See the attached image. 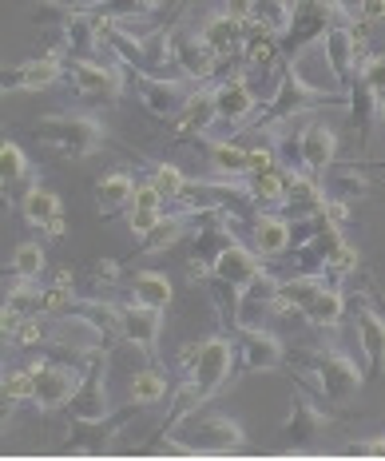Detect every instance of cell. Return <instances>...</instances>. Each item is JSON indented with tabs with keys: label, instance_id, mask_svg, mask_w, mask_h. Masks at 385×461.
Instances as JSON below:
<instances>
[{
	"label": "cell",
	"instance_id": "27",
	"mask_svg": "<svg viewBox=\"0 0 385 461\" xmlns=\"http://www.w3.org/2000/svg\"><path fill=\"white\" fill-rule=\"evenodd\" d=\"M136 410H139V402H131L123 414H115V418H103V421H72L68 426V434H72V441L76 446H92V441H108V438H115L123 426H128L131 418H136Z\"/></svg>",
	"mask_w": 385,
	"mask_h": 461
},
{
	"label": "cell",
	"instance_id": "18",
	"mask_svg": "<svg viewBox=\"0 0 385 461\" xmlns=\"http://www.w3.org/2000/svg\"><path fill=\"white\" fill-rule=\"evenodd\" d=\"M21 219H24V223H32V227H40V230H48L52 239L64 235V207H60V199H56L48 187H40V184H32L21 195Z\"/></svg>",
	"mask_w": 385,
	"mask_h": 461
},
{
	"label": "cell",
	"instance_id": "30",
	"mask_svg": "<svg viewBox=\"0 0 385 461\" xmlns=\"http://www.w3.org/2000/svg\"><path fill=\"white\" fill-rule=\"evenodd\" d=\"M373 104H378V92H373L362 76H354V84H350V128H354V136H358V140L370 136Z\"/></svg>",
	"mask_w": 385,
	"mask_h": 461
},
{
	"label": "cell",
	"instance_id": "29",
	"mask_svg": "<svg viewBox=\"0 0 385 461\" xmlns=\"http://www.w3.org/2000/svg\"><path fill=\"white\" fill-rule=\"evenodd\" d=\"M24 179H32V167H28V156L21 151L16 140L0 143V184H4V195L13 203V187H21Z\"/></svg>",
	"mask_w": 385,
	"mask_h": 461
},
{
	"label": "cell",
	"instance_id": "23",
	"mask_svg": "<svg viewBox=\"0 0 385 461\" xmlns=\"http://www.w3.org/2000/svg\"><path fill=\"white\" fill-rule=\"evenodd\" d=\"M250 247H255L263 258L282 255L286 247H294V227L291 219H278V215H255L250 219Z\"/></svg>",
	"mask_w": 385,
	"mask_h": 461
},
{
	"label": "cell",
	"instance_id": "7",
	"mask_svg": "<svg viewBox=\"0 0 385 461\" xmlns=\"http://www.w3.org/2000/svg\"><path fill=\"white\" fill-rule=\"evenodd\" d=\"M235 354H238V374H258L282 366L286 346L263 326H235Z\"/></svg>",
	"mask_w": 385,
	"mask_h": 461
},
{
	"label": "cell",
	"instance_id": "16",
	"mask_svg": "<svg viewBox=\"0 0 385 461\" xmlns=\"http://www.w3.org/2000/svg\"><path fill=\"white\" fill-rule=\"evenodd\" d=\"M210 275L223 278V283L235 286V291H246L258 275H266V267H263V255L258 251H246L243 243H230L227 251L210 263Z\"/></svg>",
	"mask_w": 385,
	"mask_h": 461
},
{
	"label": "cell",
	"instance_id": "21",
	"mask_svg": "<svg viewBox=\"0 0 385 461\" xmlns=\"http://www.w3.org/2000/svg\"><path fill=\"white\" fill-rule=\"evenodd\" d=\"M203 41L210 44V52L219 60H230V56H243V41H246V21L230 13H219V16H207L203 21Z\"/></svg>",
	"mask_w": 385,
	"mask_h": 461
},
{
	"label": "cell",
	"instance_id": "32",
	"mask_svg": "<svg viewBox=\"0 0 385 461\" xmlns=\"http://www.w3.org/2000/svg\"><path fill=\"white\" fill-rule=\"evenodd\" d=\"M342 311H345V299L334 286H322V291L310 299V306H306V314L302 319L310 322V326H322V330H330V326H338L342 322Z\"/></svg>",
	"mask_w": 385,
	"mask_h": 461
},
{
	"label": "cell",
	"instance_id": "43",
	"mask_svg": "<svg viewBox=\"0 0 385 461\" xmlns=\"http://www.w3.org/2000/svg\"><path fill=\"white\" fill-rule=\"evenodd\" d=\"M159 219L163 215H159L156 207H131V230H136V235H148V230L159 223Z\"/></svg>",
	"mask_w": 385,
	"mask_h": 461
},
{
	"label": "cell",
	"instance_id": "37",
	"mask_svg": "<svg viewBox=\"0 0 385 461\" xmlns=\"http://www.w3.org/2000/svg\"><path fill=\"white\" fill-rule=\"evenodd\" d=\"M44 267H48L44 247L40 243H21L16 247V255H13V263H8V271H13L16 278H40Z\"/></svg>",
	"mask_w": 385,
	"mask_h": 461
},
{
	"label": "cell",
	"instance_id": "31",
	"mask_svg": "<svg viewBox=\"0 0 385 461\" xmlns=\"http://www.w3.org/2000/svg\"><path fill=\"white\" fill-rule=\"evenodd\" d=\"M246 187L250 195H255L258 207H271V203H282L286 199V167H266V171H250Z\"/></svg>",
	"mask_w": 385,
	"mask_h": 461
},
{
	"label": "cell",
	"instance_id": "46",
	"mask_svg": "<svg viewBox=\"0 0 385 461\" xmlns=\"http://www.w3.org/2000/svg\"><path fill=\"white\" fill-rule=\"evenodd\" d=\"M350 454H358V457H385V434L378 441H365V446H354Z\"/></svg>",
	"mask_w": 385,
	"mask_h": 461
},
{
	"label": "cell",
	"instance_id": "33",
	"mask_svg": "<svg viewBox=\"0 0 385 461\" xmlns=\"http://www.w3.org/2000/svg\"><path fill=\"white\" fill-rule=\"evenodd\" d=\"M203 151L210 156V163H215L219 171H227V176H250V151L238 148V143H227V140H207Z\"/></svg>",
	"mask_w": 385,
	"mask_h": 461
},
{
	"label": "cell",
	"instance_id": "3",
	"mask_svg": "<svg viewBox=\"0 0 385 461\" xmlns=\"http://www.w3.org/2000/svg\"><path fill=\"white\" fill-rule=\"evenodd\" d=\"M334 24H350L345 21V8L338 0H294L291 5V24L278 36V48H282V64H294V56L302 52L306 44H314L318 36H326Z\"/></svg>",
	"mask_w": 385,
	"mask_h": 461
},
{
	"label": "cell",
	"instance_id": "19",
	"mask_svg": "<svg viewBox=\"0 0 385 461\" xmlns=\"http://www.w3.org/2000/svg\"><path fill=\"white\" fill-rule=\"evenodd\" d=\"M175 60H179V72L187 76V80H207V76L223 64L215 52H210V44L203 41V32H199V36L179 32L175 36Z\"/></svg>",
	"mask_w": 385,
	"mask_h": 461
},
{
	"label": "cell",
	"instance_id": "5",
	"mask_svg": "<svg viewBox=\"0 0 385 461\" xmlns=\"http://www.w3.org/2000/svg\"><path fill=\"white\" fill-rule=\"evenodd\" d=\"M187 446L195 449V454H238V449L246 446V434H243V426L227 414H191Z\"/></svg>",
	"mask_w": 385,
	"mask_h": 461
},
{
	"label": "cell",
	"instance_id": "41",
	"mask_svg": "<svg viewBox=\"0 0 385 461\" xmlns=\"http://www.w3.org/2000/svg\"><path fill=\"white\" fill-rule=\"evenodd\" d=\"M358 76L365 84H370L373 92H385V56H370V60H362V68H358Z\"/></svg>",
	"mask_w": 385,
	"mask_h": 461
},
{
	"label": "cell",
	"instance_id": "36",
	"mask_svg": "<svg viewBox=\"0 0 385 461\" xmlns=\"http://www.w3.org/2000/svg\"><path fill=\"white\" fill-rule=\"evenodd\" d=\"M163 398H167V378H163L159 366L131 374V402H139V406H156V402H163Z\"/></svg>",
	"mask_w": 385,
	"mask_h": 461
},
{
	"label": "cell",
	"instance_id": "10",
	"mask_svg": "<svg viewBox=\"0 0 385 461\" xmlns=\"http://www.w3.org/2000/svg\"><path fill=\"white\" fill-rule=\"evenodd\" d=\"M330 429V414H322V410L310 402V393H302L294 386V402H291V418L282 421V429H278V438H282V446L291 449H306L314 446L318 438Z\"/></svg>",
	"mask_w": 385,
	"mask_h": 461
},
{
	"label": "cell",
	"instance_id": "25",
	"mask_svg": "<svg viewBox=\"0 0 385 461\" xmlns=\"http://www.w3.org/2000/svg\"><path fill=\"white\" fill-rule=\"evenodd\" d=\"M219 95V120L230 123V128H238V123L246 120L250 112H255V92H250V84L243 76H230L215 88Z\"/></svg>",
	"mask_w": 385,
	"mask_h": 461
},
{
	"label": "cell",
	"instance_id": "35",
	"mask_svg": "<svg viewBox=\"0 0 385 461\" xmlns=\"http://www.w3.org/2000/svg\"><path fill=\"white\" fill-rule=\"evenodd\" d=\"M179 235H183V219H167V215H163L159 223L148 230V235H139V251L131 255V263L143 258V255H159V251H167V247H175Z\"/></svg>",
	"mask_w": 385,
	"mask_h": 461
},
{
	"label": "cell",
	"instance_id": "4",
	"mask_svg": "<svg viewBox=\"0 0 385 461\" xmlns=\"http://www.w3.org/2000/svg\"><path fill=\"white\" fill-rule=\"evenodd\" d=\"M302 362L314 370L318 386H322V393L330 402H350L365 386V374L338 350H310V354H302Z\"/></svg>",
	"mask_w": 385,
	"mask_h": 461
},
{
	"label": "cell",
	"instance_id": "48",
	"mask_svg": "<svg viewBox=\"0 0 385 461\" xmlns=\"http://www.w3.org/2000/svg\"><path fill=\"white\" fill-rule=\"evenodd\" d=\"M40 5H68V0H40Z\"/></svg>",
	"mask_w": 385,
	"mask_h": 461
},
{
	"label": "cell",
	"instance_id": "49",
	"mask_svg": "<svg viewBox=\"0 0 385 461\" xmlns=\"http://www.w3.org/2000/svg\"><path fill=\"white\" fill-rule=\"evenodd\" d=\"M378 104H381V115H385V92H381V95H378Z\"/></svg>",
	"mask_w": 385,
	"mask_h": 461
},
{
	"label": "cell",
	"instance_id": "20",
	"mask_svg": "<svg viewBox=\"0 0 385 461\" xmlns=\"http://www.w3.org/2000/svg\"><path fill=\"white\" fill-rule=\"evenodd\" d=\"M298 151H302V167L322 179V171L338 156V136H334L326 123H310V128L298 136Z\"/></svg>",
	"mask_w": 385,
	"mask_h": 461
},
{
	"label": "cell",
	"instance_id": "47",
	"mask_svg": "<svg viewBox=\"0 0 385 461\" xmlns=\"http://www.w3.org/2000/svg\"><path fill=\"white\" fill-rule=\"evenodd\" d=\"M338 5H342V8H345V13H358V8H362V5H365V0H338Z\"/></svg>",
	"mask_w": 385,
	"mask_h": 461
},
{
	"label": "cell",
	"instance_id": "44",
	"mask_svg": "<svg viewBox=\"0 0 385 461\" xmlns=\"http://www.w3.org/2000/svg\"><path fill=\"white\" fill-rule=\"evenodd\" d=\"M358 16L365 24H381L385 21V0H365V5L358 8Z\"/></svg>",
	"mask_w": 385,
	"mask_h": 461
},
{
	"label": "cell",
	"instance_id": "45",
	"mask_svg": "<svg viewBox=\"0 0 385 461\" xmlns=\"http://www.w3.org/2000/svg\"><path fill=\"white\" fill-rule=\"evenodd\" d=\"M255 5L258 0H227V13L238 16V21H250V16H255Z\"/></svg>",
	"mask_w": 385,
	"mask_h": 461
},
{
	"label": "cell",
	"instance_id": "8",
	"mask_svg": "<svg viewBox=\"0 0 385 461\" xmlns=\"http://www.w3.org/2000/svg\"><path fill=\"white\" fill-rule=\"evenodd\" d=\"M80 390V374L64 362H36L32 366V402L40 410H60L68 406Z\"/></svg>",
	"mask_w": 385,
	"mask_h": 461
},
{
	"label": "cell",
	"instance_id": "13",
	"mask_svg": "<svg viewBox=\"0 0 385 461\" xmlns=\"http://www.w3.org/2000/svg\"><path fill=\"white\" fill-rule=\"evenodd\" d=\"M68 84L80 95H88V100H103V104H115L123 95V76L120 68H103V64H95V60H68Z\"/></svg>",
	"mask_w": 385,
	"mask_h": 461
},
{
	"label": "cell",
	"instance_id": "1",
	"mask_svg": "<svg viewBox=\"0 0 385 461\" xmlns=\"http://www.w3.org/2000/svg\"><path fill=\"white\" fill-rule=\"evenodd\" d=\"M32 140L60 159H88L108 143V128L95 115H40Z\"/></svg>",
	"mask_w": 385,
	"mask_h": 461
},
{
	"label": "cell",
	"instance_id": "2",
	"mask_svg": "<svg viewBox=\"0 0 385 461\" xmlns=\"http://www.w3.org/2000/svg\"><path fill=\"white\" fill-rule=\"evenodd\" d=\"M318 104H350V92L314 88V84H306L302 76H298L294 64H282V76H278V88H274V100L266 104L263 120H255V128L266 131V128H274V123L291 120V115H298V112L318 108Z\"/></svg>",
	"mask_w": 385,
	"mask_h": 461
},
{
	"label": "cell",
	"instance_id": "38",
	"mask_svg": "<svg viewBox=\"0 0 385 461\" xmlns=\"http://www.w3.org/2000/svg\"><path fill=\"white\" fill-rule=\"evenodd\" d=\"M151 184H156V187L163 191V199H179L183 191H187L191 179L183 176L175 163H156V167H151Z\"/></svg>",
	"mask_w": 385,
	"mask_h": 461
},
{
	"label": "cell",
	"instance_id": "14",
	"mask_svg": "<svg viewBox=\"0 0 385 461\" xmlns=\"http://www.w3.org/2000/svg\"><path fill=\"white\" fill-rule=\"evenodd\" d=\"M68 72V60L60 52H48V56H36V60H24L16 68H4V92H40L48 84H56L60 76Z\"/></svg>",
	"mask_w": 385,
	"mask_h": 461
},
{
	"label": "cell",
	"instance_id": "40",
	"mask_svg": "<svg viewBox=\"0 0 385 461\" xmlns=\"http://www.w3.org/2000/svg\"><path fill=\"white\" fill-rule=\"evenodd\" d=\"M354 271H358V251H354L350 243H342L338 251L330 255V263H326V278H330V283H342V278H350Z\"/></svg>",
	"mask_w": 385,
	"mask_h": 461
},
{
	"label": "cell",
	"instance_id": "22",
	"mask_svg": "<svg viewBox=\"0 0 385 461\" xmlns=\"http://www.w3.org/2000/svg\"><path fill=\"white\" fill-rule=\"evenodd\" d=\"M219 120V95L215 88L203 92H191V100L183 104V112L175 115V136L191 140V136H207V128Z\"/></svg>",
	"mask_w": 385,
	"mask_h": 461
},
{
	"label": "cell",
	"instance_id": "26",
	"mask_svg": "<svg viewBox=\"0 0 385 461\" xmlns=\"http://www.w3.org/2000/svg\"><path fill=\"white\" fill-rule=\"evenodd\" d=\"M136 179L128 176V171H108V176L95 179L92 195H95V211L100 215H112V211H120L123 203H131V195H136Z\"/></svg>",
	"mask_w": 385,
	"mask_h": 461
},
{
	"label": "cell",
	"instance_id": "6",
	"mask_svg": "<svg viewBox=\"0 0 385 461\" xmlns=\"http://www.w3.org/2000/svg\"><path fill=\"white\" fill-rule=\"evenodd\" d=\"M68 418L72 421H103L112 418V398H108V350L92 354V366L84 374L80 390L68 402Z\"/></svg>",
	"mask_w": 385,
	"mask_h": 461
},
{
	"label": "cell",
	"instance_id": "24",
	"mask_svg": "<svg viewBox=\"0 0 385 461\" xmlns=\"http://www.w3.org/2000/svg\"><path fill=\"white\" fill-rule=\"evenodd\" d=\"M345 243L342 239V227L338 223H330V227H322L318 235H310L302 243V251L294 255V271L298 275H318V271H326V263H330V255L338 251V247Z\"/></svg>",
	"mask_w": 385,
	"mask_h": 461
},
{
	"label": "cell",
	"instance_id": "34",
	"mask_svg": "<svg viewBox=\"0 0 385 461\" xmlns=\"http://www.w3.org/2000/svg\"><path fill=\"white\" fill-rule=\"evenodd\" d=\"M199 406H207V393L199 390L195 378H187L183 386H175V398H171V414H167V421L159 426V434H167V429H175L179 421H187Z\"/></svg>",
	"mask_w": 385,
	"mask_h": 461
},
{
	"label": "cell",
	"instance_id": "50",
	"mask_svg": "<svg viewBox=\"0 0 385 461\" xmlns=\"http://www.w3.org/2000/svg\"><path fill=\"white\" fill-rule=\"evenodd\" d=\"M148 5H156V0H148Z\"/></svg>",
	"mask_w": 385,
	"mask_h": 461
},
{
	"label": "cell",
	"instance_id": "28",
	"mask_svg": "<svg viewBox=\"0 0 385 461\" xmlns=\"http://www.w3.org/2000/svg\"><path fill=\"white\" fill-rule=\"evenodd\" d=\"M131 294H136V303H148V306H171V299H175V286H171V278L163 271H136L128 278Z\"/></svg>",
	"mask_w": 385,
	"mask_h": 461
},
{
	"label": "cell",
	"instance_id": "9",
	"mask_svg": "<svg viewBox=\"0 0 385 461\" xmlns=\"http://www.w3.org/2000/svg\"><path fill=\"white\" fill-rule=\"evenodd\" d=\"M235 362H238L235 342L223 339V334H210V339H203V346H199V358H195V366H191V378H195L199 390L210 398V393L230 378Z\"/></svg>",
	"mask_w": 385,
	"mask_h": 461
},
{
	"label": "cell",
	"instance_id": "12",
	"mask_svg": "<svg viewBox=\"0 0 385 461\" xmlns=\"http://www.w3.org/2000/svg\"><path fill=\"white\" fill-rule=\"evenodd\" d=\"M136 92L156 120H175L183 112V104L191 100L187 92V80H167V76H148V72H136Z\"/></svg>",
	"mask_w": 385,
	"mask_h": 461
},
{
	"label": "cell",
	"instance_id": "17",
	"mask_svg": "<svg viewBox=\"0 0 385 461\" xmlns=\"http://www.w3.org/2000/svg\"><path fill=\"white\" fill-rule=\"evenodd\" d=\"M354 306H358L354 311V326H358L362 350L370 358V378H385V319L365 299H358Z\"/></svg>",
	"mask_w": 385,
	"mask_h": 461
},
{
	"label": "cell",
	"instance_id": "15",
	"mask_svg": "<svg viewBox=\"0 0 385 461\" xmlns=\"http://www.w3.org/2000/svg\"><path fill=\"white\" fill-rule=\"evenodd\" d=\"M159 326H163V311L148 303H123L120 306V330L123 342L139 346L148 358H156V342H159Z\"/></svg>",
	"mask_w": 385,
	"mask_h": 461
},
{
	"label": "cell",
	"instance_id": "11",
	"mask_svg": "<svg viewBox=\"0 0 385 461\" xmlns=\"http://www.w3.org/2000/svg\"><path fill=\"white\" fill-rule=\"evenodd\" d=\"M322 44H326V60H330L334 76H338L342 92H350L354 76H358L362 60H365L362 56V32L358 28H350V24H334L330 32L322 36Z\"/></svg>",
	"mask_w": 385,
	"mask_h": 461
},
{
	"label": "cell",
	"instance_id": "39",
	"mask_svg": "<svg viewBox=\"0 0 385 461\" xmlns=\"http://www.w3.org/2000/svg\"><path fill=\"white\" fill-rule=\"evenodd\" d=\"M0 393H4V414L16 406V402L32 398V370H8L4 382H0Z\"/></svg>",
	"mask_w": 385,
	"mask_h": 461
},
{
	"label": "cell",
	"instance_id": "42",
	"mask_svg": "<svg viewBox=\"0 0 385 461\" xmlns=\"http://www.w3.org/2000/svg\"><path fill=\"white\" fill-rule=\"evenodd\" d=\"M13 339H16V346H36V342H44V326L36 319H21L13 330Z\"/></svg>",
	"mask_w": 385,
	"mask_h": 461
}]
</instances>
